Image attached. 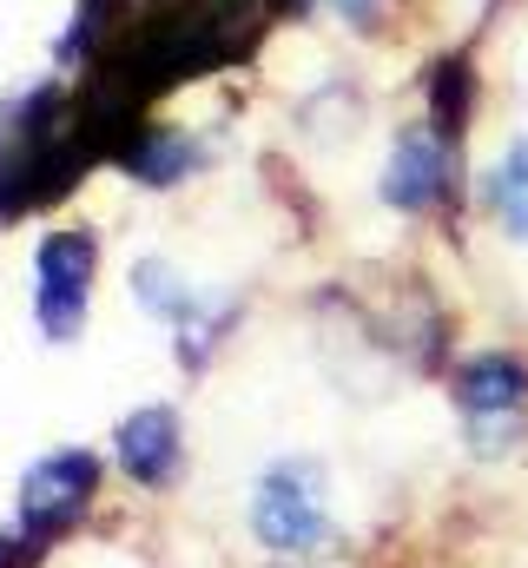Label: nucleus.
Returning <instances> with one entry per match:
<instances>
[{
  "label": "nucleus",
  "mask_w": 528,
  "mask_h": 568,
  "mask_svg": "<svg viewBox=\"0 0 528 568\" xmlns=\"http://www.w3.org/2000/svg\"><path fill=\"white\" fill-rule=\"evenodd\" d=\"M252 536L271 556H317L337 542L331 523V496H324V463L311 456H277L252 483Z\"/></svg>",
  "instance_id": "nucleus-1"
},
{
  "label": "nucleus",
  "mask_w": 528,
  "mask_h": 568,
  "mask_svg": "<svg viewBox=\"0 0 528 568\" xmlns=\"http://www.w3.org/2000/svg\"><path fill=\"white\" fill-rule=\"evenodd\" d=\"M93 272H100V239L87 225H60L33 252V317L53 344H73L93 311Z\"/></svg>",
  "instance_id": "nucleus-2"
},
{
  "label": "nucleus",
  "mask_w": 528,
  "mask_h": 568,
  "mask_svg": "<svg viewBox=\"0 0 528 568\" xmlns=\"http://www.w3.org/2000/svg\"><path fill=\"white\" fill-rule=\"evenodd\" d=\"M377 192H384L390 212H409V219L443 212V205L456 199V140L436 133L429 120L403 126V133L390 140V159H384Z\"/></svg>",
  "instance_id": "nucleus-3"
},
{
  "label": "nucleus",
  "mask_w": 528,
  "mask_h": 568,
  "mask_svg": "<svg viewBox=\"0 0 528 568\" xmlns=\"http://www.w3.org/2000/svg\"><path fill=\"white\" fill-rule=\"evenodd\" d=\"M93 496H100V456L93 449H53L20 483V529L27 536H60L73 516L93 509Z\"/></svg>",
  "instance_id": "nucleus-4"
},
{
  "label": "nucleus",
  "mask_w": 528,
  "mask_h": 568,
  "mask_svg": "<svg viewBox=\"0 0 528 568\" xmlns=\"http://www.w3.org/2000/svg\"><path fill=\"white\" fill-rule=\"evenodd\" d=\"M113 463L132 489H172L185 476V429H179V410L172 404H145L120 417L113 429Z\"/></svg>",
  "instance_id": "nucleus-5"
},
{
  "label": "nucleus",
  "mask_w": 528,
  "mask_h": 568,
  "mask_svg": "<svg viewBox=\"0 0 528 568\" xmlns=\"http://www.w3.org/2000/svg\"><path fill=\"white\" fill-rule=\"evenodd\" d=\"M449 397L463 410V424H489V417H522L528 410V364L516 351H476L456 364Z\"/></svg>",
  "instance_id": "nucleus-6"
},
{
  "label": "nucleus",
  "mask_w": 528,
  "mask_h": 568,
  "mask_svg": "<svg viewBox=\"0 0 528 568\" xmlns=\"http://www.w3.org/2000/svg\"><path fill=\"white\" fill-rule=\"evenodd\" d=\"M199 165H205V145L179 126H145L126 145V179H139V185H185Z\"/></svg>",
  "instance_id": "nucleus-7"
},
{
  "label": "nucleus",
  "mask_w": 528,
  "mask_h": 568,
  "mask_svg": "<svg viewBox=\"0 0 528 568\" xmlns=\"http://www.w3.org/2000/svg\"><path fill=\"white\" fill-rule=\"evenodd\" d=\"M469 106H476V73H469V60H436V67H429V126L449 133V140H463Z\"/></svg>",
  "instance_id": "nucleus-8"
},
{
  "label": "nucleus",
  "mask_w": 528,
  "mask_h": 568,
  "mask_svg": "<svg viewBox=\"0 0 528 568\" xmlns=\"http://www.w3.org/2000/svg\"><path fill=\"white\" fill-rule=\"evenodd\" d=\"M483 212H489L516 245H528V185L509 179L502 165H489V179H483Z\"/></svg>",
  "instance_id": "nucleus-9"
},
{
  "label": "nucleus",
  "mask_w": 528,
  "mask_h": 568,
  "mask_svg": "<svg viewBox=\"0 0 528 568\" xmlns=\"http://www.w3.org/2000/svg\"><path fill=\"white\" fill-rule=\"evenodd\" d=\"M297 13H331V20H344V27H357V33H377L384 27V0H291Z\"/></svg>",
  "instance_id": "nucleus-10"
}]
</instances>
